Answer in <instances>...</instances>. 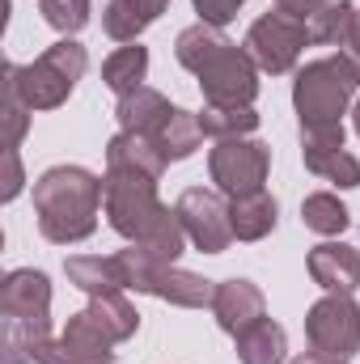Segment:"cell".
<instances>
[{
	"instance_id": "5bb4252c",
	"label": "cell",
	"mask_w": 360,
	"mask_h": 364,
	"mask_svg": "<svg viewBox=\"0 0 360 364\" xmlns=\"http://www.w3.org/2000/svg\"><path fill=\"white\" fill-rule=\"evenodd\" d=\"M309 275L327 292H352L360 284V255L344 242H322L309 250Z\"/></svg>"
},
{
	"instance_id": "f1b7e54d",
	"label": "cell",
	"mask_w": 360,
	"mask_h": 364,
	"mask_svg": "<svg viewBox=\"0 0 360 364\" xmlns=\"http://www.w3.org/2000/svg\"><path fill=\"white\" fill-rule=\"evenodd\" d=\"M43 17L60 30V34H77L90 21V0H38Z\"/></svg>"
},
{
	"instance_id": "836d02e7",
	"label": "cell",
	"mask_w": 360,
	"mask_h": 364,
	"mask_svg": "<svg viewBox=\"0 0 360 364\" xmlns=\"http://www.w3.org/2000/svg\"><path fill=\"white\" fill-rule=\"evenodd\" d=\"M292 364H339V360H327V356H318V352H305V356H297Z\"/></svg>"
},
{
	"instance_id": "9c48e42d",
	"label": "cell",
	"mask_w": 360,
	"mask_h": 364,
	"mask_svg": "<svg viewBox=\"0 0 360 364\" xmlns=\"http://www.w3.org/2000/svg\"><path fill=\"white\" fill-rule=\"evenodd\" d=\"M203 97L212 106H250L255 93H259V73H255V60L246 51H238L233 43H225L221 51H212V60L195 73Z\"/></svg>"
},
{
	"instance_id": "d4e9b609",
	"label": "cell",
	"mask_w": 360,
	"mask_h": 364,
	"mask_svg": "<svg viewBox=\"0 0 360 364\" xmlns=\"http://www.w3.org/2000/svg\"><path fill=\"white\" fill-rule=\"evenodd\" d=\"M199 119L191 114V110H179L174 106V114H170V123L162 127V136H157V149L166 153V161H182V157H191L195 149H199Z\"/></svg>"
},
{
	"instance_id": "8fae6325",
	"label": "cell",
	"mask_w": 360,
	"mask_h": 364,
	"mask_svg": "<svg viewBox=\"0 0 360 364\" xmlns=\"http://www.w3.org/2000/svg\"><path fill=\"white\" fill-rule=\"evenodd\" d=\"M174 212H179L186 237H191L203 255L229 250V242H233V220H229V208H225V199H221L216 191H203V186L182 191V199H179Z\"/></svg>"
},
{
	"instance_id": "ffe728a7",
	"label": "cell",
	"mask_w": 360,
	"mask_h": 364,
	"mask_svg": "<svg viewBox=\"0 0 360 364\" xmlns=\"http://www.w3.org/2000/svg\"><path fill=\"white\" fill-rule=\"evenodd\" d=\"M68 279H73L77 288L93 292V296H106V292L127 288V275H123L119 255H115V259H68Z\"/></svg>"
},
{
	"instance_id": "4316f807",
	"label": "cell",
	"mask_w": 360,
	"mask_h": 364,
	"mask_svg": "<svg viewBox=\"0 0 360 364\" xmlns=\"http://www.w3.org/2000/svg\"><path fill=\"white\" fill-rule=\"evenodd\" d=\"M301 220H305V229H314V233H344V229H348V208H344L335 195L318 191V195H309V199L301 203Z\"/></svg>"
},
{
	"instance_id": "5b68a950",
	"label": "cell",
	"mask_w": 360,
	"mask_h": 364,
	"mask_svg": "<svg viewBox=\"0 0 360 364\" xmlns=\"http://www.w3.org/2000/svg\"><path fill=\"white\" fill-rule=\"evenodd\" d=\"M119 263H123V275H127V288H136V292L166 296V301L186 305V309L212 305V296H216V288L208 279H199V275H191V272H179L174 263H162V259H153L140 246L119 250Z\"/></svg>"
},
{
	"instance_id": "e575fe53",
	"label": "cell",
	"mask_w": 360,
	"mask_h": 364,
	"mask_svg": "<svg viewBox=\"0 0 360 364\" xmlns=\"http://www.w3.org/2000/svg\"><path fill=\"white\" fill-rule=\"evenodd\" d=\"M356 132H360V102H356Z\"/></svg>"
},
{
	"instance_id": "7c38bea8",
	"label": "cell",
	"mask_w": 360,
	"mask_h": 364,
	"mask_svg": "<svg viewBox=\"0 0 360 364\" xmlns=\"http://www.w3.org/2000/svg\"><path fill=\"white\" fill-rule=\"evenodd\" d=\"M47 305H51V284L43 272H9L0 284V318H21L47 326Z\"/></svg>"
},
{
	"instance_id": "2e32d148",
	"label": "cell",
	"mask_w": 360,
	"mask_h": 364,
	"mask_svg": "<svg viewBox=\"0 0 360 364\" xmlns=\"http://www.w3.org/2000/svg\"><path fill=\"white\" fill-rule=\"evenodd\" d=\"M119 123H123V132H136V136H162V127L170 123V114H174V106L162 97L157 90H140L127 93V97H119Z\"/></svg>"
},
{
	"instance_id": "3957f363",
	"label": "cell",
	"mask_w": 360,
	"mask_h": 364,
	"mask_svg": "<svg viewBox=\"0 0 360 364\" xmlns=\"http://www.w3.org/2000/svg\"><path fill=\"white\" fill-rule=\"evenodd\" d=\"M360 85V73L352 68L348 55H331V60H314L297 73V114H301V127H335L339 114L348 110L352 93Z\"/></svg>"
},
{
	"instance_id": "8992f818",
	"label": "cell",
	"mask_w": 360,
	"mask_h": 364,
	"mask_svg": "<svg viewBox=\"0 0 360 364\" xmlns=\"http://www.w3.org/2000/svg\"><path fill=\"white\" fill-rule=\"evenodd\" d=\"M305 335L309 348L327 360H352L360 348V309L352 301V292H331L318 305H309L305 314Z\"/></svg>"
},
{
	"instance_id": "30bf717a",
	"label": "cell",
	"mask_w": 360,
	"mask_h": 364,
	"mask_svg": "<svg viewBox=\"0 0 360 364\" xmlns=\"http://www.w3.org/2000/svg\"><path fill=\"white\" fill-rule=\"evenodd\" d=\"M309 43L305 26L288 13H268L250 26L246 34V55L263 68V73H288L301 55V47Z\"/></svg>"
},
{
	"instance_id": "ba28073f",
	"label": "cell",
	"mask_w": 360,
	"mask_h": 364,
	"mask_svg": "<svg viewBox=\"0 0 360 364\" xmlns=\"http://www.w3.org/2000/svg\"><path fill=\"white\" fill-rule=\"evenodd\" d=\"M136 326H140L136 309H132L119 292H106V296H93L90 309H81V314L68 322L64 339H68V343H81V348H90V352H110V343L136 335Z\"/></svg>"
},
{
	"instance_id": "7402d4cb",
	"label": "cell",
	"mask_w": 360,
	"mask_h": 364,
	"mask_svg": "<svg viewBox=\"0 0 360 364\" xmlns=\"http://www.w3.org/2000/svg\"><path fill=\"white\" fill-rule=\"evenodd\" d=\"M352 17H356L352 0H322L314 9V17L305 21V34H309V43H344L352 30Z\"/></svg>"
},
{
	"instance_id": "d6986e66",
	"label": "cell",
	"mask_w": 360,
	"mask_h": 364,
	"mask_svg": "<svg viewBox=\"0 0 360 364\" xmlns=\"http://www.w3.org/2000/svg\"><path fill=\"white\" fill-rule=\"evenodd\" d=\"M229 220H233V237L238 242H259V237H268L275 229V199L268 191L242 195V199H233Z\"/></svg>"
},
{
	"instance_id": "e0dca14e",
	"label": "cell",
	"mask_w": 360,
	"mask_h": 364,
	"mask_svg": "<svg viewBox=\"0 0 360 364\" xmlns=\"http://www.w3.org/2000/svg\"><path fill=\"white\" fill-rule=\"evenodd\" d=\"M284 352H288V335L271 318H259L246 331H238V360L242 364H284Z\"/></svg>"
},
{
	"instance_id": "603a6c76",
	"label": "cell",
	"mask_w": 360,
	"mask_h": 364,
	"mask_svg": "<svg viewBox=\"0 0 360 364\" xmlns=\"http://www.w3.org/2000/svg\"><path fill=\"white\" fill-rule=\"evenodd\" d=\"M199 119V132L203 136H216V140H229V136H246V132H255L259 127V114L250 110V106H203V114H195Z\"/></svg>"
},
{
	"instance_id": "44dd1931",
	"label": "cell",
	"mask_w": 360,
	"mask_h": 364,
	"mask_svg": "<svg viewBox=\"0 0 360 364\" xmlns=\"http://www.w3.org/2000/svg\"><path fill=\"white\" fill-rule=\"evenodd\" d=\"M144 73H149V51H144L140 43H136V47H119V51L102 64V81L119 93V97H127V93L140 90Z\"/></svg>"
},
{
	"instance_id": "1f68e13d",
	"label": "cell",
	"mask_w": 360,
	"mask_h": 364,
	"mask_svg": "<svg viewBox=\"0 0 360 364\" xmlns=\"http://www.w3.org/2000/svg\"><path fill=\"white\" fill-rule=\"evenodd\" d=\"M4 166H9V178H4V199H13L21 191V174H17V149H4Z\"/></svg>"
},
{
	"instance_id": "cb8c5ba5",
	"label": "cell",
	"mask_w": 360,
	"mask_h": 364,
	"mask_svg": "<svg viewBox=\"0 0 360 364\" xmlns=\"http://www.w3.org/2000/svg\"><path fill=\"white\" fill-rule=\"evenodd\" d=\"M229 38L216 30V26H208V21H199V26H191V30H182L179 34V47H174V55H179L182 68H191V73H199L208 60H212V51H221Z\"/></svg>"
},
{
	"instance_id": "d6a6232c",
	"label": "cell",
	"mask_w": 360,
	"mask_h": 364,
	"mask_svg": "<svg viewBox=\"0 0 360 364\" xmlns=\"http://www.w3.org/2000/svg\"><path fill=\"white\" fill-rule=\"evenodd\" d=\"M344 47H348L344 55L352 60V68H356V73H360V13H356V17H352V30H348V38H344Z\"/></svg>"
},
{
	"instance_id": "4fadbf2b",
	"label": "cell",
	"mask_w": 360,
	"mask_h": 364,
	"mask_svg": "<svg viewBox=\"0 0 360 364\" xmlns=\"http://www.w3.org/2000/svg\"><path fill=\"white\" fill-rule=\"evenodd\" d=\"M212 314L229 335H238V331H246L250 322L263 318V292L250 279H225L212 296Z\"/></svg>"
},
{
	"instance_id": "4dcf8cb0",
	"label": "cell",
	"mask_w": 360,
	"mask_h": 364,
	"mask_svg": "<svg viewBox=\"0 0 360 364\" xmlns=\"http://www.w3.org/2000/svg\"><path fill=\"white\" fill-rule=\"evenodd\" d=\"M318 4H322V0H275V13H288V17H297V21L305 26Z\"/></svg>"
},
{
	"instance_id": "f546056e",
	"label": "cell",
	"mask_w": 360,
	"mask_h": 364,
	"mask_svg": "<svg viewBox=\"0 0 360 364\" xmlns=\"http://www.w3.org/2000/svg\"><path fill=\"white\" fill-rule=\"evenodd\" d=\"M238 4H242V0H195V9H199V17H203L208 26H225V21L238 13Z\"/></svg>"
},
{
	"instance_id": "ac0fdd59",
	"label": "cell",
	"mask_w": 360,
	"mask_h": 364,
	"mask_svg": "<svg viewBox=\"0 0 360 364\" xmlns=\"http://www.w3.org/2000/svg\"><path fill=\"white\" fill-rule=\"evenodd\" d=\"M166 4H170V0H110V9H106L102 26H106V34H110V38L132 43L149 21H157V17L166 13Z\"/></svg>"
},
{
	"instance_id": "484cf974",
	"label": "cell",
	"mask_w": 360,
	"mask_h": 364,
	"mask_svg": "<svg viewBox=\"0 0 360 364\" xmlns=\"http://www.w3.org/2000/svg\"><path fill=\"white\" fill-rule=\"evenodd\" d=\"M305 166L322 178L339 182V186H360V166L356 157H348L344 149H309L305 144Z\"/></svg>"
},
{
	"instance_id": "277c9868",
	"label": "cell",
	"mask_w": 360,
	"mask_h": 364,
	"mask_svg": "<svg viewBox=\"0 0 360 364\" xmlns=\"http://www.w3.org/2000/svg\"><path fill=\"white\" fill-rule=\"evenodd\" d=\"M81 73H85V47L73 43V38L55 43V47H51L43 60H34L30 68H17V64L4 68L9 85L17 90V97H21L30 110H51V106H60V102L73 93V85L81 81Z\"/></svg>"
},
{
	"instance_id": "83f0119b",
	"label": "cell",
	"mask_w": 360,
	"mask_h": 364,
	"mask_svg": "<svg viewBox=\"0 0 360 364\" xmlns=\"http://www.w3.org/2000/svg\"><path fill=\"white\" fill-rule=\"evenodd\" d=\"M34 360L38 364H110L115 352H90V348H81V343L60 339V343H43Z\"/></svg>"
},
{
	"instance_id": "6da1fadb",
	"label": "cell",
	"mask_w": 360,
	"mask_h": 364,
	"mask_svg": "<svg viewBox=\"0 0 360 364\" xmlns=\"http://www.w3.org/2000/svg\"><path fill=\"white\" fill-rule=\"evenodd\" d=\"M102 203H106L110 225L123 237H132L140 250L162 259V263H174L182 255V246L191 242L179 220V212L157 203V178H149V174L110 170L106 182H102Z\"/></svg>"
},
{
	"instance_id": "7a4b0ae2",
	"label": "cell",
	"mask_w": 360,
	"mask_h": 364,
	"mask_svg": "<svg viewBox=\"0 0 360 364\" xmlns=\"http://www.w3.org/2000/svg\"><path fill=\"white\" fill-rule=\"evenodd\" d=\"M102 182L81 166H55L34 182L38 229L47 242H81L97 225Z\"/></svg>"
},
{
	"instance_id": "52a82bcc",
	"label": "cell",
	"mask_w": 360,
	"mask_h": 364,
	"mask_svg": "<svg viewBox=\"0 0 360 364\" xmlns=\"http://www.w3.org/2000/svg\"><path fill=\"white\" fill-rule=\"evenodd\" d=\"M268 144L259 140H246V136H229L212 149V182L229 195V199H242V195H255L263 191L268 182Z\"/></svg>"
},
{
	"instance_id": "9a60e30c",
	"label": "cell",
	"mask_w": 360,
	"mask_h": 364,
	"mask_svg": "<svg viewBox=\"0 0 360 364\" xmlns=\"http://www.w3.org/2000/svg\"><path fill=\"white\" fill-rule=\"evenodd\" d=\"M106 166L110 170H123V174H149V178H162L166 170V153L157 149L153 136H136V132H119L106 149Z\"/></svg>"
}]
</instances>
